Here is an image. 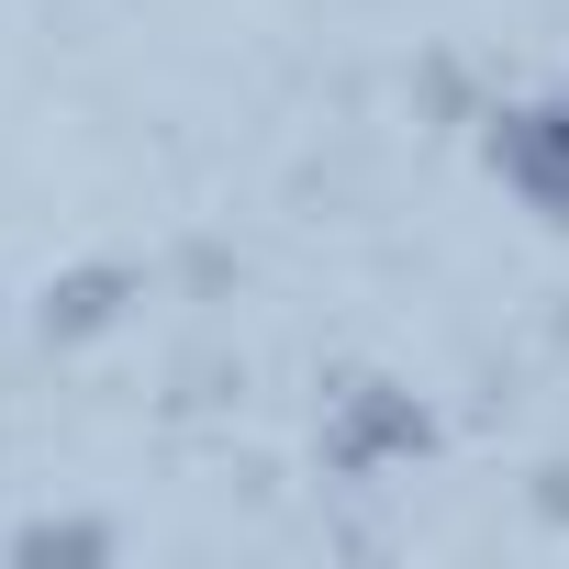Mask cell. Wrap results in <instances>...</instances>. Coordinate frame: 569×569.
Instances as JSON below:
<instances>
[{"mask_svg":"<svg viewBox=\"0 0 569 569\" xmlns=\"http://www.w3.org/2000/svg\"><path fill=\"white\" fill-rule=\"evenodd\" d=\"M436 447V413L402 391V380H347L336 402H325V469L336 480H380V469H402V458H425Z\"/></svg>","mask_w":569,"mask_h":569,"instance_id":"obj_1","label":"cell"},{"mask_svg":"<svg viewBox=\"0 0 569 569\" xmlns=\"http://www.w3.org/2000/svg\"><path fill=\"white\" fill-rule=\"evenodd\" d=\"M491 168L547 212V223H569V90H547V101H525V112H502V134H491Z\"/></svg>","mask_w":569,"mask_h":569,"instance_id":"obj_2","label":"cell"},{"mask_svg":"<svg viewBox=\"0 0 569 569\" xmlns=\"http://www.w3.org/2000/svg\"><path fill=\"white\" fill-rule=\"evenodd\" d=\"M12 558H112V536L101 525H23Z\"/></svg>","mask_w":569,"mask_h":569,"instance_id":"obj_3","label":"cell"}]
</instances>
